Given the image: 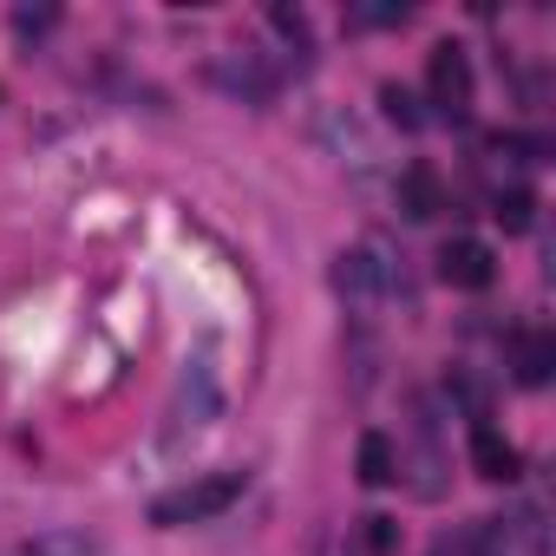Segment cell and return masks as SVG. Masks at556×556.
Here are the masks:
<instances>
[{"label": "cell", "instance_id": "obj_1", "mask_svg": "<svg viewBox=\"0 0 556 556\" xmlns=\"http://www.w3.org/2000/svg\"><path fill=\"white\" fill-rule=\"evenodd\" d=\"M242 471H210V478H190V484H177V491H164V497H151V523L157 530H184V523H210V517H223L236 497H242Z\"/></svg>", "mask_w": 556, "mask_h": 556}, {"label": "cell", "instance_id": "obj_2", "mask_svg": "<svg viewBox=\"0 0 556 556\" xmlns=\"http://www.w3.org/2000/svg\"><path fill=\"white\" fill-rule=\"evenodd\" d=\"M471 549L478 556H549V523H543V510L517 504L504 517H484L478 536H471Z\"/></svg>", "mask_w": 556, "mask_h": 556}, {"label": "cell", "instance_id": "obj_3", "mask_svg": "<svg viewBox=\"0 0 556 556\" xmlns=\"http://www.w3.org/2000/svg\"><path fill=\"white\" fill-rule=\"evenodd\" d=\"M334 289H341V302H348V308H361V315H367V308L393 289V268L380 262V249H348V255L334 262Z\"/></svg>", "mask_w": 556, "mask_h": 556}, {"label": "cell", "instance_id": "obj_4", "mask_svg": "<svg viewBox=\"0 0 556 556\" xmlns=\"http://www.w3.org/2000/svg\"><path fill=\"white\" fill-rule=\"evenodd\" d=\"M439 275L452 289H491V275H497V255H491V242H478V236H452L445 249H439Z\"/></svg>", "mask_w": 556, "mask_h": 556}, {"label": "cell", "instance_id": "obj_5", "mask_svg": "<svg viewBox=\"0 0 556 556\" xmlns=\"http://www.w3.org/2000/svg\"><path fill=\"white\" fill-rule=\"evenodd\" d=\"M426 79H432V105H445L452 118L471 105V60H465V47H432V66H426Z\"/></svg>", "mask_w": 556, "mask_h": 556}, {"label": "cell", "instance_id": "obj_6", "mask_svg": "<svg viewBox=\"0 0 556 556\" xmlns=\"http://www.w3.org/2000/svg\"><path fill=\"white\" fill-rule=\"evenodd\" d=\"M216 374H210V361H190V374L177 380V406H170V419L177 426H210L216 419Z\"/></svg>", "mask_w": 556, "mask_h": 556}, {"label": "cell", "instance_id": "obj_7", "mask_svg": "<svg viewBox=\"0 0 556 556\" xmlns=\"http://www.w3.org/2000/svg\"><path fill=\"white\" fill-rule=\"evenodd\" d=\"M510 374H517V387H543V380L556 374V334L523 328V334L510 341Z\"/></svg>", "mask_w": 556, "mask_h": 556}, {"label": "cell", "instance_id": "obj_8", "mask_svg": "<svg viewBox=\"0 0 556 556\" xmlns=\"http://www.w3.org/2000/svg\"><path fill=\"white\" fill-rule=\"evenodd\" d=\"M400 210H406L413 223H432V216L445 210V184H439L432 164H406V170H400Z\"/></svg>", "mask_w": 556, "mask_h": 556}, {"label": "cell", "instance_id": "obj_9", "mask_svg": "<svg viewBox=\"0 0 556 556\" xmlns=\"http://www.w3.org/2000/svg\"><path fill=\"white\" fill-rule=\"evenodd\" d=\"M471 465H478V478H491V484H510L517 478V445L497 432V426H471Z\"/></svg>", "mask_w": 556, "mask_h": 556}, {"label": "cell", "instance_id": "obj_10", "mask_svg": "<svg viewBox=\"0 0 556 556\" xmlns=\"http://www.w3.org/2000/svg\"><path fill=\"white\" fill-rule=\"evenodd\" d=\"M354 465H361V484H374V491L400 478V452H393L387 432H361V458Z\"/></svg>", "mask_w": 556, "mask_h": 556}, {"label": "cell", "instance_id": "obj_11", "mask_svg": "<svg viewBox=\"0 0 556 556\" xmlns=\"http://www.w3.org/2000/svg\"><path fill=\"white\" fill-rule=\"evenodd\" d=\"M497 223H504V236H523V229L536 223V197H530L523 184H510V190H497Z\"/></svg>", "mask_w": 556, "mask_h": 556}, {"label": "cell", "instance_id": "obj_12", "mask_svg": "<svg viewBox=\"0 0 556 556\" xmlns=\"http://www.w3.org/2000/svg\"><path fill=\"white\" fill-rule=\"evenodd\" d=\"M380 105H387V118H393V125H406V131H419V125H426V112H419V99H413L406 86H380Z\"/></svg>", "mask_w": 556, "mask_h": 556}, {"label": "cell", "instance_id": "obj_13", "mask_svg": "<svg viewBox=\"0 0 556 556\" xmlns=\"http://www.w3.org/2000/svg\"><path fill=\"white\" fill-rule=\"evenodd\" d=\"M21 556H92V543H86V536H40V543H27Z\"/></svg>", "mask_w": 556, "mask_h": 556}, {"label": "cell", "instance_id": "obj_14", "mask_svg": "<svg viewBox=\"0 0 556 556\" xmlns=\"http://www.w3.org/2000/svg\"><path fill=\"white\" fill-rule=\"evenodd\" d=\"M367 549H374V556L393 549V517H367Z\"/></svg>", "mask_w": 556, "mask_h": 556}, {"label": "cell", "instance_id": "obj_15", "mask_svg": "<svg viewBox=\"0 0 556 556\" xmlns=\"http://www.w3.org/2000/svg\"><path fill=\"white\" fill-rule=\"evenodd\" d=\"M354 21H361V27H393V21H406V8H361Z\"/></svg>", "mask_w": 556, "mask_h": 556}, {"label": "cell", "instance_id": "obj_16", "mask_svg": "<svg viewBox=\"0 0 556 556\" xmlns=\"http://www.w3.org/2000/svg\"><path fill=\"white\" fill-rule=\"evenodd\" d=\"M14 27H21V34H47V27H53V14H47V8H40V14H34V8H21V14H14Z\"/></svg>", "mask_w": 556, "mask_h": 556}, {"label": "cell", "instance_id": "obj_17", "mask_svg": "<svg viewBox=\"0 0 556 556\" xmlns=\"http://www.w3.org/2000/svg\"><path fill=\"white\" fill-rule=\"evenodd\" d=\"M432 556H478V549H471V536H445V543H432Z\"/></svg>", "mask_w": 556, "mask_h": 556}]
</instances>
